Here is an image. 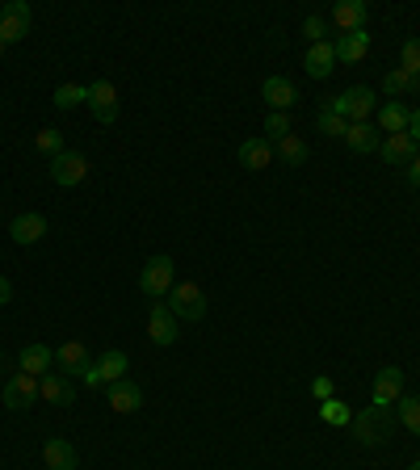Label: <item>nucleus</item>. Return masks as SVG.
<instances>
[{"instance_id": "2f4dec72", "label": "nucleus", "mask_w": 420, "mask_h": 470, "mask_svg": "<svg viewBox=\"0 0 420 470\" xmlns=\"http://www.w3.org/2000/svg\"><path fill=\"white\" fill-rule=\"evenodd\" d=\"M315 130H320V135H328V138H345L349 122H345V118H336L332 110H320V113H315Z\"/></svg>"}, {"instance_id": "473e14b6", "label": "nucleus", "mask_w": 420, "mask_h": 470, "mask_svg": "<svg viewBox=\"0 0 420 470\" xmlns=\"http://www.w3.org/2000/svg\"><path fill=\"white\" fill-rule=\"evenodd\" d=\"M399 68H404L412 80H420V38L404 42V63H399Z\"/></svg>"}, {"instance_id": "72a5a7b5", "label": "nucleus", "mask_w": 420, "mask_h": 470, "mask_svg": "<svg viewBox=\"0 0 420 470\" xmlns=\"http://www.w3.org/2000/svg\"><path fill=\"white\" fill-rule=\"evenodd\" d=\"M290 135V118L286 113H273L269 110V118H265V138L269 143H278V138H286Z\"/></svg>"}, {"instance_id": "6ab92c4d", "label": "nucleus", "mask_w": 420, "mask_h": 470, "mask_svg": "<svg viewBox=\"0 0 420 470\" xmlns=\"http://www.w3.org/2000/svg\"><path fill=\"white\" fill-rule=\"evenodd\" d=\"M407 118H412V110H407L404 101H387V105H378V130H382V135H404Z\"/></svg>"}, {"instance_id": "20e7f679", "label": "nucleus", "mask_w": 420, "mask_h": 470, "mask_svg": "<svg viewBox=\"0 0 420 470\" xmlns=\"http://www.w3.org/2000/svg\"><path fill=\"white\" fill-rule=\"evenodd\" d=\"M172 286H177V264H172V256H152V261L143 264L139 290L147 294V298H168Z\"/></svg>"}, {"instance_id": "cd10ccee", "label": "nucleus", "mask_w": 420, "mask_h": 470, "mask_svg": "<svg viewBox=\"0 0 420 470\" xmlns=\"http://www.w3.org/2000/svg\"><path fill=\"white\" fill-rule=\"evenodd\" d=\"M412 88H416V80H412V76H407L404 68H391V71H387V76H382V93H387V97H391V101L407 97Z\"/></svg>"}, {"instance_id": "a878e982", "label": "nucleus", "mask_w": 420, "mask_h": 470, "mask_svg": "<svg viewBox=\"0 0 420 470\" xmlns=\"http://www.w3.org/2000/svg\"><path fill=\"white\" fill-rule=\"evenodd\" d=\"M395 420H399L404 429H412V437H420V395H399Z\"/></svg>"}, {"instance_id": "c756f323", "label": "nucleus", "mask_w": 420, "mask_h": 470, "mask_svg": "<svg viewBox=\"0 0 420 470\" xmlns=\"http://www.w3.org/2000/svg\"><path fill=\"white\" fill-rule=\"evenodd\" d=\"M34 147H38L42 155H51V160H55V155H63V152H68V143H63V130H51V126H46V130H38V135H34Z\"/></svg>"}, {"instance_id": "423d86ee", "label": "nucleus", "mask_w": 420, "mask_h": 470, "mask_svg": "<svg viewBox=\"0 0 420 470\" xmlns=\"http://www.w3.org/2000/svg\"><path fill=\"white\" fill-rule=\"evenodd\" d=\"M4 403H9V412H26L29 403H38V378L34 373H21L17 370L9 382H4Z\"/></svg>"}, {"instance_id": "f03ea898", "label": "nucleus", "mask_w": 420, "mask_h": 470, "mask_svg": "<svg viewBox=\"0 0 420 470\" xmlns=\"http://www.w3.org/2000/svg\"><path fill=\"white\" fill-rule=\"evenodd\" d=\"M349 429L362 445H387L391 441V432H395V412L391 407H374V403H370L365 412L353 415Z\"/></svg>"}, {"instance_id": "5701e85b", "label": "nucleus", "mask_w": 420, "mask_h": 470, "mask_svg": "<svg viewBox=\"0 0 420 470\" xmlns=\"http://www.w3.org/2000/svg\"><path fill=\"white\" fill-rule=\"evenodd\" d=\"M273 155H278L286 168H303L311 152H307V143H303L298 135H286V138H278V143H273Z\"/></svg>"}, {"instance_id": "ddd939ff", "label": "nucleus", "mask_w": 420, "mask_h": 470, "mask_svg": "<svg viewBox=\"0 0 420 470\" xmlns=\"http://www.w3.org/2000/svg\"><path fill=\"white\" fill-rule=\"evenodd\" d=\"M261 97L269 101L273 113H286L294 101H298V88H294V80H286V76H269V80L261 84Z\"/></svg>"}, {"instance_id": "4c0bfd02", "label": "nucleus", "mask_w": 420, "mask_h": 470, "mask_svg": "<svg viewBox=\"0 0 420 470\" xmlns=\"http://www.w3.org/2000/svg\"><path fill=\"white\" fill-rule=\"evenodd\" d=\"M311 395H315V399H332V378H315V382H311Z\"/></svg>"}, {"instance_id": "6e6552de", "label": "nucleus", "mask_w": 420, "mask_h": 470, "mask_svg": "<svg viewBox=\"0 0 420 470\" xmlns=\"http://www.w3.org/2000/svg\"><path fill=\"white\" fill-rule=\"evenodd\" d=\"M378 155H382V164L407 168L420 152H416V138L404 130V135H382V143H378Z\"/></svg>"}, {"instance_id": "9b49d317", "label": "nucleus", "mask_w": 420, "mask_h": 470, "mask_svg": "<svg viewBox=\"0 0 420 470\" xmlns=\"http://www.w3.org/2000/svg\"><path fill=\"white\" fill-rule=\"evenodd\" d=\"M365 17H370V4H365V0H336V4H332V26H336V34H353V29H365Z\"/></svg>"}, {"instance_id": "1a4fd4ad", "label": "nucleus", "mask_w": 420, "mask_h": 470, "mask_svg": "<svg viewBox=\"0 0 420 470\" xmlns=\"http://www.w3.org/2000/svg\"><path fill=\"white\" fill-rule=\"evenodd\" d=\"M88 177V160H84L80 152H63L51 160V180L55 185H63V189H71V185H80V180Z\"/></svg>"}, {"instance_id": "412c9836", "label": "nucleus", "mask_w": 420, "mask_h": 470, "mask_svg": "<svg viewBox=\"0 0 420 470\" xmlns=\"http://www.w3.org/2000/svg\"><path fill=\"white\" fill-rule=\"evenodd\" d=\"M332 46H336V59H345V63H362L365 51H370V34H365V29H353V34H340Z\"/></svg>"}, {"instance_id": "4be33fe9", "label": "nucleus", "mask_w": 420, "mask_h": 470, "mask_svg": "<svg viewBox=\"0 0 420 470\" xmlns=\"http://www.w3.org/2000/svg\"><path fill=\"white\" fill-rule=\"evenodd\" d=\"M345 143H349L357 155H370V152H378V126L374 122H349V130H345Z\"/></svg>"}, {"instance_id": "0eeeda50", "label": "nucleus", "mask_w": 420, "mask_h": 470, "mask_svg": "<svg viewBox=\"0 0 420 470\" xmlns=\"http://www.w3.org/2000/svg\"><path fill=\"white\" fill-rule=\"evenodd\" d=\"M88 110H93V118L101 126H110L118 118V88L110 80H93L88 84Z\"/></svg>"}, {"instance_id": "4468645a", "label": "nucleus", "mask_w": 420, "mask_h": 470, "mask_svg": "<svg viewBox=\"0 0 420 470\" xmlns=\"http://www.w3.org/2000/svg\"><path fill=\"white\" fill-rule=\"evenodd\" d=\"M236 155H239V164L248 168V172H261V168H269V164H273V143H269L265 135L244 138Z\"/></svg>"}, {"instance_id": "e433bc0d", "label": "nucleus", "mask_w": 420, "mask_h": 470, "mask_svg": "<svg viewBox=\"0 0 420 470\" xmlns=\"http://www.w3.org/2000/svg\"><path fill=\"white\" fill-rule=\"evenodd\" d=\"M0 13H9V17H26V21H29V17H34V9H29L26 0H9V4H4Z\"/></svg>"}, {"instance_id": "c85d7f7f", "label": "nucleus", "mask_w": 420, "mask_h": 470, "mask_svg": "<svg viewBox=\"0 0 420 470\" xmlns=\"http://www.w3.org/2000/svg\"><path fill=\"white\" fill-rule=\"evenodd\" d=\"M26 34H29V21H26V17L0 13V46H13V42H21Z\"/></svg>"}, {"instance_id": "c9c22d12", "label": "nucleus", "mask_w": 420, "mask_h": 470, "mask_svg": "<svg viewBox=\"0 0 420 470\" xmlns=\"http://www.w3.org/2000/svg\"><path fill=\"white\" fill-rule=\"evenodd\" d=\"M76 378H80L84 387H105V382H101V370H97V365H93V361H88V365H84V370L76 373Z\"/></svg>"}, {"instance_id": "dca6fc26", "label": "nucleus", "mask_w": 420, "mask_h": 470, "mask_svg": "<svg viewBox=\"0 0 420 470\" xmlns=\"http://www.w3.org/2000/svg\"><path fill=\"white\" fill-rule=\"evenodd\" d=\"M38 399L46 403H76V387H71V378L68 373H42L38 378Z\"/></svg>"}, {"instance_id": "7ed1b4c3", "label": "nucleus", "mask_w": 420, "mask_h": 470, "mask_svg": "<svg viewBox=\"0 0 420 470\" xmlns=\"http://www.w3.org/2000/svg\"><path fill=\"white\" fill-rule=\"evenodd\" d=\"M164 306L177 319H189V323L206 319V294H202V286H197V281H177V286L168 290Z\"/></svg>"}, {"instance_id": "ea45409f", "label": "nucleus", "mask_w": 420, "mask_h": 470, "mask_svg": "<svg viewBox=\"0 0 420 470\" xmlns=\"http://www.w3.org/2000/svg\"><path fill=\"white\" fill-rule=\"evenodd\" d=\"M9 298H13V286H9V277L0 273V306L9 303Z\"/></svg>"}, {"instance_id": "39448f33", "label": "nucleus", "mask_w": 420, "mask_h": 470, "mask_svg": "<svg viewBox=\"0 0 420 470\" xmlns=\"http://www.w3.org/2000/svg\"><path fill=\"white\" fill-rule=\"evenodd\" d=\"M399 395H404V370H399V365H382V370L374 373V387H370L374 407H395Z\"/></svg>"}, {"instance_id": "f8f14e48", "label": "nucleus", "mask_w": 420, "mask_h": 470, "mask_svg": "<svg viewBox=\"0 0 420 470\" xmlns=\"http://www.w3.org/2000/svg\"><path fill=\"white\" fill-rule=\"evenodd\" d=\"M42 235H46V219H42L38 210H26V214H17V219L9 222V239H13V244H21V248L38 244Z\"/></svg>"}, {"instance_id": "b1692460", "label": "nucleus", "mask_w": 420, "mask_h": 470, "mask_svg": "<svg viewBox=\"0 0 420 470\" xmlns=\"http://www.w3.org/2000/svg\"><path fill=\"white\" fill-rule=\"evenodd\" d=\"M126 365H130V361H126V353H122V348H110V353H105V357L97 361L101 382H105V387H113V382H122V378H126Z\"/></svg>"}, {"instance_id": "aec40b11", "label": "nucleus", "mask_w": 420, "mask_h": 470, "mask_svg": "<svg viewBox=\"0 0 420 470\" xmlns=\"http://www.w3.org/2000/svg\"><path fill=\"white\" fill-rule=\"evenodd\" d=\"M51 361H55V348H46L42 340H34V345L21 348L17 365H21V373H34V378H42V370H51Z\"/></svg>"}, {"instance_id": "7c9ffc66", "label": "nucleus", "mask_w": 420, "mask_h": 470, "mask_svg": "<svg viewBox=\"0 0 420 470\" xmlns=\"http://www.w3.org/2000/svg\"><path fill=\"white\" fill-rule=\"evenodd\" d=\"M320 415H323V424H336V429L353 424V412H349V407H345L340 399H323V403H320Z\"/></svg>"}, {"instance_id": "a19ab883", "label": "nucleus", "mask_w": 420, "mask_h": 470, "mask_svg": "<svg viewBox=\"0 0 420 470\" xmlns=\"http://www.w3.org/2000/svg\"><path fill=\"white\" fill-rule=\"evenodd\" d=\"M407 180H412V185H416V189H420V155H416V160H412V164H407Z\"/></svg>"}, {"instance_id": "9d476101", "label": "nucleus", "mask_w": 420, "mask_h": 470, "mask_svg": "<svg viewBox=\"0 0 420 470\" xmlns=\"http://www.w3.org/2000/svg\"><path fill=\"white\" fill-rule=\"evenodd\" d=\"M147 336H152V345H160V348L177 345V315H172L164 303H152V311H147Z\"/></svg>"}, {"instance_id": "f257e3e1", "label": "nucleus", "mask_w": 420, "mask_h": 470, "mask_svg": "<svg viewBox=\"0 0 420 470\" xmlns=\"http://www.w3.org/2000/svg\"><path fill=\"white\" fill-rule=\"evenodd\" d=\"M323 110H332L336 118H345V122H370L378 113V97L374 88H365V84H357V88H345V93H336Z\"/></svg>"}, {"instance_id": "f3484780", "label": "nucleus", "mask_w": 420, "mask_h": 470, "mask_svg": "<svg viewBox=\"0 0 420 470\" xmlns=\"http://www.w3.org/2000/svg\"><path fill=\"white\" fill-rule=\"evenodd\" d=\"M336 68V46L332 42H311L307 46V76L311 80H328Z\"/></svg>"}, {"instance_id": "58836bf2", "label": "nucleus", "mask_w": 420, "mask_h": 470, "mask_svg": "<svg viewBox=\"0 0 420 470\" xmlns=\"http://www.w3.org/2000/svg\"><path fill=\"white\" fill-rule=\"evenodd\" d=\"M407 135H412V138H416V143H420V105H416V110H412V118H407Z\"/></svg>"}, {"instance_id": "2eb2a0df", "label": "nucleus", "mask_w": 420, "mask_h": 470, "mask_svg": "<svg viewBox=\"0 0 420 470\" xmlns=\"http://www.w3.org/2000/svg\"><path fill=\"white\" fill-rule=\"evenodd\" d=\"M42 462H46V470H76L80 457L68 437H51V441H42Z\"/></svg>"}, {"instance_id": "79ce46f5", "label": "nucleus", "mask_w": 420, "mask_h": 470, "mask_svg": "<svg viewBox=\"0 0 420 470\" xmlns=\"http://www.w3.org/2000/svg\"><path fill=\"white\" fill-rule=\"evenodd\" d=\"M407 470H420V462H412V466H407Z\"/></svg>"}, {"instance_id": "393cba45", "label": "nucleus", "mask_w": 420, "mask_h": 470, "mask_svg": "<svg viewBox=\"0 0 420 470\" xmlns=\"http://www.w3.org/2000/svg\"><path fill=\"white\" fill-rule=\"evenodd\" d=\"M55 361L63 365V373H80L84 365H88V348H84L80 340H68V345L55 348Z\"/></svg>"}, {"instance_id": "a211bd4d", "label": "nucleus", "mask_w": 420, "mask_h": 470, "mask_svg": "<svg viewBox=\"0 0 420 470\" xmlns=\"http://www.w3.org/2000/svg\"><path fill=\"white\" fill-rule=\"evenodd\" d=\"M143 407V387H135V382H113L110 387V412L118 415H130V412H139Z\"/></svg>"}, {"instance_id": "bb28decb", "label": "nucleus", "mask_w": 420, "mask_h": 470, "mask_svg": "<svg viewBox=\"0 0 420 470\" xmlns=\"http://www.w3.org/2000/svg\"><path fill=\"white\" fill-rule=\"evenodd\" d=\"M51 101H55V110H76V105H88V84H59Z\"/></svg>"}, {"instance_id": "f704fd0d", "label": "nucleus", "mask_w": 420, "mask_h": 470, "mask_svg": "<svg viewBox=\"0 0 420 470\" xmlns=\"http://www.w3.org/2000/svg\"><path fill=\"white\" fill-rule=\"evenodd\" d=\"M303 34H307V42H328V21H323V17H307V21H303Z\"/></svg>"}, {"instance_id": "37998d69", "label": "nucleus", "mask_w": 420, "mask_h": 470, "mask_svg": "<svg viewBox=\"0 0 420 470\" xmlns=\"http://www.w3.org/2000/svg\"><path fill=\"white\" fill-rule=\"evenodd\" d=\"M0 370H4V353H0Z\"/></svg>"}]
</instances>
